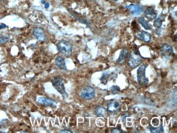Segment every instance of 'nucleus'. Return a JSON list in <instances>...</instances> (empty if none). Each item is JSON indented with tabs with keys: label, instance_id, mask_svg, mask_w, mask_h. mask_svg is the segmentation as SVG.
Returning <instances> with one entry per match:
<instances>
[{
	"label": "nucleus",
	"instance_id": "f257e3e1",
	"mask_svg": "<svg viewBox=\"0 0 177 133\" xmlns=\"http://www.w3.org/2000/svg\"><path fill=\"white\" fill-rule=\"evenodd\" d=\"M143 58L138 49H134L130 53L128 58V64L132 69L136 68L142 62Z\"/></svg>",
	"mask_w": 177,
	"mask_h": 133
},
{
	"label": "nucleus",
	"instance_id": "f03ea898",
	"mask_svg": "<svg viewBox=\"0 0 177 133\" xmlns=\"http://www.w3.org/2000/svg\"><path fill=\"white\" fill-rule=\"evenodd\" d=\"M57 49L60 53H62L64 56L68 57L71 56L73 51V45L69 42L65 40H62L57 44Z\"/></svg>",
	"mask_w": 177,
	"mask_h": 133
},
{
	"label": "nucleus",
	"instance_id": "7ed1b4c3",
	"mask_svg": "<svg viewBox=\"0 0 177 133\" xmlns=\"http://www.w3.org/2000/svg\"><path fill=\"white\" fill-rule=\"evenodd\" d=\"M51 81L53 84V87L59 93L62 95L64 98H66L68 97V94L66 91L64 85V80L62 78L60 77H54Z\"/></svg>",
	"mask_w": 177,
	"mask_h": 133
},
{
	"label": "nucleus",
	"instance_id": "20e7f679",
	"mask_svg": "<svg viewBox=\"0 0 177 133\" xmlns=\"http://www.w3.org/2000/svg\"><path fill=\"white\" fill-rule=\"evenodd\" d=\"M147 66V64H143L138 68L137 71L138 82L140 85H146L149 83L148 78L145 77V70Z\"/></svg>",
	"mask_w": 177,
	"mask_h": 133
},
{
	"label": "nucleus",
	"instance_id": "39448f33",
	"mask_svg": "<svg viewBox=\"0 0 177 133\" xmlns=\"http://www.w3.org/2000/svg\"><path fill=\"white\" fill-rule=\"evenodd\" d=\"M80 96L86 100L92 99L95 96V90L90 86H87L82 89Z\"/></svg>",
	"mask_w": 177,
	"mask_h": 133
},
{
	"label": "nucleus",
	"instance_id": "423d86ee",
	"mask_svg": "<svg viewBox=\"0 0 177 133\" xmlns=\"http://www.w3.org/2000/svg\"><path fill=\"white\" fill-rule=\"evenodd\" d=\"M37 102L38 104H41L43 105L53 107H55L57 105V102L55 101L51 100L48 98H45L44 97H42V96L37 98Z\"/></svg>",
	"mask_w": 177,
	"mask_h": 133
},
{
	"label": "nucleus",
	"instance_id": "0eeeda50",
	"mask_svg": "<svg viewBox=\"0 0 177 133\" xmlns=\"http://www.w3.org/2000/svg\"><path fill=\"white\" fill-rule=\"evenodd\" d=\"M161 55L166 58H170L174 56V51L173 48L171 45L167 44H164L161 46Z\"/></svg>",
	"mask_w": 177,
	"mask_h": 133
},
{
	"label": "nucleus",
	"instance_id": "6e6552de",
	"mask_svg": "<svg viewBox=\"0 0 177 133\" xmlns=\"http://www.w3.org/2000/svg\"><path fill=\"white\" fill-rule=\"evenodd\" d=\"M33 33L35 37L37 40L40 42H44L46 40V36L44 31L40 28V27H36L33 29Z\"/></svg>",
	"mask_w": 177,
	"mask_h": 133
},
{
	"label": "nucleus",
	"instance_id": "1a4fd4ad",
	"mask_svg": "<svg viewBox=\"0 0 177 133\" xmlns=\"http://www.w3.org/2000/svg\"><path fill=\"white\" fill-rule=\"evenodd\" d=\"M126 8H128L130 11L131 14L134 16H138L141 15L143 12V9L140 5H130L126 6Z\"/></svg>",
	"mask_w": 177,
	"mask_h": 133
},
{
	"label": "nucleus",
	"instance_id": "9d476101",
	"mask_svg": "<svg viewBox=\"0 0 177 133\" xmlns=\"http://www.w3.org/2000/svg\"><path fill=\"white\" fill-rule=\"evenodd\" d=\"M136 37L138 38L139 40H142L143 42L147 43L150 42L151 40V34L144 31H141L138 32L136 34Z\"/></svg>",
	"mask_w": 177,
	"mask_h": 133
},
{
	"label": "nucleus",
	"instance_id": "9b49d317",
	"mask_svg": "<svg viewBox=\"0 0 177 133\" xmlns=\"http://www.w3.org/2000/svg\"><path fill=\"white\" fill-rule=\"evenodd\" d=\"M121 104L117 101H111L107 104V111L111 112H116L119 109Z\"/></svg>",
	"mask_w": 177,
	"mask_h": 133
},
{
	"label": "nucleus",
	"instance_id": "f8f14e48",
	"mask_svg": "<svg viewBox=\"0 0 177 133\" xmlns=\"http://www.w3.org/2000/svg\"><path fill=\"white\" fill-rule=\"evenodd\" d=\"M145 17L150 20H155L158 15V13L156 11H155L153 8H147L145 11Z\"/></svg>",
	"mask_w": 177,
	"mask_h": 133
},
{
	"label": "nucleus",
	"instance_id": "ddd939ff",
	"mask_svg": "<svg viewBox=\"0 0 177 133\" xmlns=\"http://www.w3.org/2000/svg\"><path fill=\"white\" fill-rule=\"evenodd\" d=\"M128 54V49L127 48H123L120 53L118 59L117 60V62L120 64H124L126 60Z\"/></svg>",
	"mask_w": 177,
	"mask_h": 133
},
{
	"label": "nucleus",
	"instance_id": "4468645a",
	"mask_svg": "<svg viewBox=\"0 0 177 133\" xmlns=\"http://www.w3.org/2000/svg\"><path fill=\"white\" fill-rule=\"evenodd\" d=\"M55 63L56 66H58L60 69L62 70H66V63L63 57L61 56H58L56 58Z\"/></svg>",
	"mask_w": 177,
	"mask_h": 133
},
{
	"label": "nucleus",
	"instance_id": "2eb2a0df",
	"mask_svg": "<svg viewBox=\"0 0 177 133\" xmlns=\"http://www.w3.org/2000/svg\"><path fill=\"white\" fill-rule=\"evenodd\" d=\"M107 110L103 106H98L94 110V114L98 117H103L106 114Z\"/></svg>",
	"mask_w": 177,
	"mask_h": 133
},
{
	"label": "nucleus",
	"instance_id": "dca6fc26",
	"mask_svg": "<svg viewBox=\"0 0 177 133\" xmlns=\"http://www.w3.org/2000/svg\"><path fill=\"white\" fill-rule=\"evenodd\" d=\"M138 21L139 23L142 25V26L145 29V30H150L151 29V26L150 24H149L148 21L146 20L145 18L143 17H140L138 18Z\"/></svg>",
	"mask_w": 177,
	"mask_h": 133
},
{
	"label": "nucleus",
	"instance_id": "f3484780",
	"mask_svg": "<svg viewBox=\"0 0 177 133\" xmlns=\"http://www.w3.org/2000/svg\"><path fill=\"white\" fill-rule=\"evenodd\" d=\"M110 77V72H106L104 73L102 77L100 78L101 82L104 85H106L108 80V78Z\"/></svg>",
	"mask_w": 177,
	"mask_h": 133
},
{
	"label": "nucleus",
	"instance_id": "a211bd4d",
	"mask_svg": "<svg viewBox=\"0 0 177 133\" xmlns=\"http://www.w3.org/2000/svg\"><path fill=\"white\" fill-rule=\"evenodd\" d=\"M11 37L8 35H3L0 36V44H3L7 43L10 40Z\"/></svg>",
	"mask_w": 177,
	"mask_h": 133
},
{
	"label": "nucleus",
	"instance_id": "6ab92c4d",
	"mask_svg": "<svg viewBox=\"0 0 177 133\" xmlns=\"http://www.w3.org/2000/svg\"><path fill=\"white\" fill-rule=\"evenodd\" d=\"M150 131H151V133H164V129L163 127L161 125L158 128L151 127L150 128Z\"/></svg>",
	"mask_w": 177,
	"mask_h": 133
},
{
	"label": "nucleus",
	"instance_id": "aec40b11",
	"mask_svg": "<svg viewBox=\"0 0 177 133\" xmlns=\"http://www.w3.org/2000/svg\"><path fill=\"white\" fill-rule=\"evenodd\" d=\"M162 25V22L160 18H157V19H155V20L154 22V26L155 27L158 29H159L161 27Z\"/></svg>",
	"mask_w": 177,
	"mask_h": 133
},
{
	"label": "nucleus",
	"instance_id": "412c9836",
	"mask_svg": "<svg viewBox=\"0 0 177 133\" xmlns=\"http://www.w3.org/2000/svg\"><path fill=\"white\" fill-rule=\"evenodd\" d=\"M111 92L114 94H116L117 93H119L120 92V88L117 86H113L110 88Z\"/></svg>",
	"mask_w": 177,
	"mask_h": 133
},
{
	"label": "nucleus",
	"instance_id": "4be33fe9",
	"mask_svg": "<svg viewBox=\"0 0 177 133\" xmlns=\"http://www.w3.org/2000/svg\"><path fill=\"white\" fill-rule=\"evenodd\" d=\"M111 132L114 133H123V131L120 130L119 129H117V128H114L111 131Z\"/></svg>",
	"mask_w": 177,
	"mask_h": 133
},
{
	"label": "nucleus",
	"instance_id": "5701e85b",
	"mask_svg": "<svg viewBox=\"0 0 177 133\" xmlns=\"http://www.w3.org/2000/svg\"><path fill=\"white\" fill-rule=\"evenodd\" d=\"M60 133H73V131H69V130H67V129H64V130H62V131H60Z\"/></svg>",
	"mask_w": 177,
	"mask_h": 133
},
{
	"label": "nucleus",
	"instance_id": "b1692460",
	"mask_svg": "<svg viewBox=\"0 0 177 133\" xmlns=\"http://www.w3.org/2000/svg\"><path fill=\"white\" fill-rule=\"evenodd\" d=\"M7 25L4 24H0V29H5L7 27Z\"/></svg>",
	"mask_w": 177,
	"mask_h": 133
},
{
	"label": "nucleus",
	"instance_id": "393cba45",
	"mask_svg": "<svg viewBox=\"0 0 177 133\" xmlns=\"http://www.w3.org/2000/svg\"><path fill=\"white\" fill-rule=\"evenodd\" d=\"M49 6H50V5H49V3H46L45 4V8H49Z\"/></svg>",
	"mask_w": 177,
	"mask_h": 133
},
{
	"label": "nucleus",
	"instance_id": "a878e982",
	"mask_svg": "<svg viewBox=\"0 0 177 133\" xmlns=\"http://www.w3.org/2000/svg\"><path fill=\"white\" fill-rule=\"evenodd\" d=\"M42 3H43V4H44V5H45V3H46L45 1H42Z\"/></svg>",
	"mask_w": 177,
	"mask_h": 133
},
{
	"label": "nucleus",
	"instance_id": "bb28decb",
	"mask_svg": "<svg viewBox=\"0 0 177 133\" xmlns=\"http://www.w3.org/2000/svg\"><path fill=\"white\" fill-rule=\"evenodd\" d=\"M112 1H118V0H112Z\"/></svg>",
	"mask_w": 177,
	"mask_h": 133
}]
</instances>
